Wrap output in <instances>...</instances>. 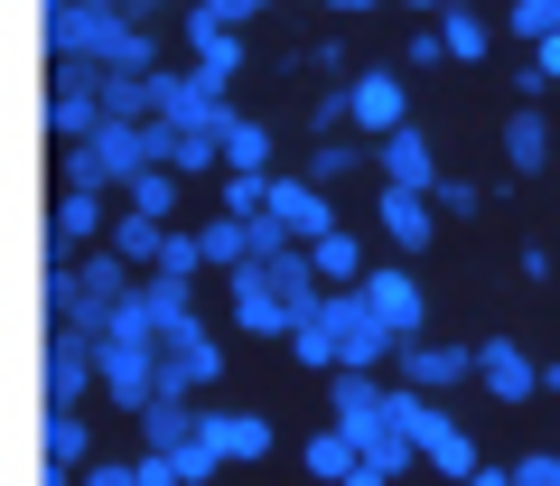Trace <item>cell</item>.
Returning <instances> with one entry per match:
<instances>
[{
    "label": "cell",
    "instance_id": "obj_24",
    "mask_svg": "<svg viewBox=\"0 0 560 486\" xmlns=\"http://www.w3.org/2000/svg\"><path fill=\"white\" fill-rule=\"evenodd\" d=\"M308 263H318V281H327V290H364V253L346 243V224H337V234H318V243H308Z\"/></svg>",
    "mask_w": 560,
    "mask_h": 486
},
{
    "label": "cell",
    "instance_id": "obj_44",
    "mask_svg": "<svg viewBox=\"0 0 560 486\" xmlns=\"http://www.w3.org/2000/svg\"><path fill=\"white\" fill-rule=\"evenodd\" d=\"M327 10H374V0H327Z\"/></svg>",
    "mask_w": 560,
    "mask_h": 486
},
{
    "label": "cell",
    "instance_id": "obj_30",
    "mask_svg": "<svg viewBox=\"0 0 560 486\" xmlns=\"http://www.w3.org/2000/svg\"><path fill=\"white\" fill-rule=\"evenodd\" d=\"M224 169H271V131L261 121H234L224 131Z\"/></svg>",
    "mask_w": 560,
    "mask_h": 486
},
{
    "label": "cell",
    "instance_id": "obj_32",
    "mask_svg": "<svg viewBox=\"0 0 560 486\" xmlns=\"http://www.w3.org/2000/svg\"><path fill=\"white\" fill-rule=\"evenodd\" d=\"M290 356H300V364H318V374H337V327H327V319H308L300 337H290Z\"/></svg>",
    "mask_w": 560,
    "mask_h": 486
},
{
    "label": "cell",
    "instance_id": "obj_1",
    "mask_svg": "<svg viewBox=\"0 0 560 486\" xmlns=\"http://www.w3.org/2000/svg\"><path fill=\"white\" fill-rule=\"evenodd\" d=\"M150 84H160V121H178L187 141H224V131L243 121L234 103H224V84H215V76H197V66H160Z\"/></svg>",
    "mask_w": 560,
    "mask_h": 486
},
{
    "label": "cell",
    "instance_id": "obj_20",
    "mask_svg": "<svg viewBox=\"0 0 560 486\" xmlns=\"http://www.w3.org/2000/svg\"><path fill=\"white\" fill-rule=\"evenodd\" d=\"M197 243H206V271H243V263H261V243H253V224H243V216H206Z\"/></svg>",
    "mask_w": 560,
    "mask_h": 486
},
{
    "label": "cell",
    "instance_id": "obj_17",
    "mask_svg": "<svg viewBox=\"0 0 560 486\" xmlns=\"http://www.w3.org/2000/svg\"><path fill=\"white\" fill-rule=\"evenodd\" d=\"M187 57H197V76L234 84V76H243V28H224V20H206V10H187Z\"/></svg>",
    "mask_w": 560,
    "mask_h": 486
},
{
    "label": "cell",
    "instance_id": "obj_26",
    "mask_svg": "<svg viewBox=\"0 0 560 486\" xmlns=\"http://www.w3.org/2000/svg\"><path fill=\"white\" fill-rule=\"evenodd\" d=\"M187 290H197V281H168V271H140V300H150L160 337H168V327H187V319H197V300H187Z\"/></svg>",
    "mask_w": 560,
    "mask_h": 486
},
{
    "label": "cell",
    "instance_id": "obj_43",
    "mask_svg": "<svg viewBox=\"0 0 560 486\" xmlns=\"http://www.w3.org/2000/svg\"><path fill=\"white\" fill-rule=\"evenodd\" d=\"M401 10H430V20H440V10H448V0H401Z\"/></svg>",
    "mask_w": 560,
    "mask_h": 486
},
{
    "label": "cell",
    "instance_id": "obj_29",
    "mask_svg": "<svg viewBox=\"0 0 560 486\" xmlns=\"http://www.w3.org/2000/svg\"><path fill=\"white\" fill-rule=\"evenodd\" d=\"M84 449H94V440H84V412H47V459L84 467Z\"/></svg>",
    "mask_w": 560,
    "mask_h": 486
},
{
    "label": "cell",
    "instance_id": "obj_38",
    "mask_svg": "<svg viewBox=\"0 0 560 486\" xmlns=\"http://www.w3.org/2000/svg\"><path fill=\"white\" fill-rule=\"evenodd\" d=\"M84 486H140V459L131 467H84Z\"/></svg>",
    "mask_w": 560,
    "mask_h": 486
},
{
    "label": "cell",
    "instance_id": "obj_33",
    "mask_svg": "<svg viewBox=\"0 0 560 486\" xmlns=\"http://www.w3.org/2000/svg\"><path fill=\"white\" fill-rule=\"evenodd\" d=\"M514 38H560V0H514Z\"/></svg>",
    "mask_w": 560,
    "mask_h": 486
},
{
    "label": "cell",
    "instance_id": "obj_28",
    "mask_svg": "<svg viewBox=\"0 0 560 486\" xmlns=\"http://www.w3.org/2000/svg\"><path fill=\"white\" fill-rule=\"evenodd\" d=\"M355 169H364V141H318V150H308V169H300V178L337 187V178H355Z\"/></svg>",
    "mask_w": 560,
    "mask_h": 486
},
{
    "label": "cell",
    "instance_id": "obj_9",
    "mask_svg": "<svg viewBox=\"0 0 560 486\" xmlns=\"http://www.w3.org/2000/svg\"><path fill=\"white\" fill-rule=\"evenodd\" d=\"M346 94H355V131H364V141H393L401 121H411V94H401L393 66H374V76H346Z\"/></svg>",
    "mask_w": 560,
    "mask_h": 486
},
{
    "label": "cell",
    "instance_id": "obj_15",
    "mask_svg": "<svg viewBox=\"0 0 560 486\" xmlns=\"http://www.w3.org/2000/svg\"><path fill=\"white\" fill-rule=\"evenodd\" d=\"M477 374H486V393H495V403H533V393H541V364L523 356L514 337H486V346H477Z\"/></svg>",
    "mask_w": 560,
    "mask_h": 486
},
{
    "label": "cell",
    "instance_id": "obj_22",
    "mask_svg": "<svg viewBox=\"0 0 560 486\" xmlns=\"http://www.w3.org/2000/svg\"><path fill=\"white\" fill-rule=\"evenodd\" d=\"M113 253H121L131 271H160V253H168V224H160V216H131V206H121V216H113Z\"/></svg>",
    "mask_w": 560,
    "mask_h": 486
},
{
    "label": "cell",
    "instance_id": "obj_10",
    "mask_svg": "<svg viewBox=\"0 0 560 486\" xmlns=\"http://www.w3.org/2000/svg\"><path fill=\"white\" fill-rule=\"evenodd\" d=\"M364 300H374V319L393 327V337H420V327H430V300H420L411 263H383V271H364Z\"/></svg>",
    "mask_w": 560,
    "mask_h": 486
},
{
    "label": "cell",
    "instance_id": "obj_40",
    "mask_svg": "<svg viewBox=\"0 0 560 486\" xmlns=\"http://www.w3.org/2000/svg\"><path fill=\"white\" fill-rule=\"evenodd\" d=\"M467 486H514V467H477V477H467Z\"/></svg>",
    "mask_w": 560,
    "mask_h": 486
},
{
    "label": "cell",
    "instance_id": "obj_35",
    "mask_svg": "<svg viewBox=\"0 0 560 486\" xmlns=\"http://www.w3.org/2000/svg\"><path fill=\"white\" fill-rule=\"evenodd\" d=\"M430 197H440V216H477V206H486V187H477V178H440Z\"/></svg>",
    "mask_w": 560,
    "mask_h": 486
},
{
    "label": "cell",
    "instance_id": "obj_16",
    "mask_svg": "<svg viewBox=\"0 0 560 486\" xmlns=\"http://www.w3.org/2000/svg\"><path fill=\"white\" fill-rule=\"evenodd\" d=\"M47 234H57V263H84V243L103 234V197H94V187H57V216H47Z\"/></svg>",
    "mask_w": 560,
    "mask_h": 486
},
{
    "label": "cell",
    "instance_id": "obj_36",
    "mask_svg": "<svg viewBox=\"0 0 560 486\" xmlns=\"http://www.w3.org/2000/svg\"><path fill=\"white\" fill-rule=\"evenodd\" d=\"M206 20H224V28H243V20H261V10H271V0H197Z\"/></svg>",
    "mask_w": 560,
    "mask_h": 486
},
{
    "label": "cell",
    "instance_id": "obj_7",
    "mask_svg": "<svg viewBox=\"0 0 560 486\" xmlns=\"http://www.w3.org/2000/svg\"><path fill=\"white\" fill-rule=\"evenodd\" d=\"M327 403H337V430H346L355 449H383V440H393V393H383L374 374H346V364H337Z\"/></svg>",
    "mask_w": 560,
    "mask_h": 486
},
{
    "label": "cell",
    "instance_id": "obj_2",
    "mask_svg": "<svg viewBox=\"0 0 560 486\" xmlns=\"http://www.w3.org/2000/svg\"><path fill=\"white\" fill-rule=\"evenodd\" d=\"M121 38H131V10H113V0H47V47H57V57L113 66Z\"/></svg>",
    "mask_w": 560,
    "mask_h": 486
},
{
    "label": "cell",
    "instance_id": "obj_13",
    "mask_svg": "<svg viewBox=\"0 0 560 486\" xmlns=\"http://www.w3.org/2000/svg\"><path fill=\"white\" fill-rule=\"evenodd\" d=\"M271 224L300 234V243H318V234H337V206H327L318 178H271Z\"/></svg>",
    "mask_w": 560,
    "mask_h": 486
},
{
    "label": "cell",
    "instance_id": "obj_6",
    "mask_svg": "<svg viewBox=\"0 0 560 486\" xmlns=\"http://www.w3.org/2000/svg\"><path fill=\"white\" fill-rule=\"evenodd\" d=\"M84 393H103V364L84 327H47V412H75Z\"/></svg>",
    "mask_w": 560,
    "mask_h": 486
},
{
    "label": "cell",
    "instance_id": "obj_39",
    "mask_svg": "<svg viewBox=\"0 0 560 486\" xmlns=\"http://www.w3.org/2000/svg\"><path fill=\"white\" fill-rule=\"evenodd\" d=\"M533 66H541L551 84H560V38H541V47H533Z\"/></svg>",
    "mask_w": 560,
    "mask_h": 486
},
{
    "label": "cell",
    "instance_id": "obj_41",
    "mask_svg": "<svg viewBox=\"0 0 560 486\" xmlns=\"http://www.w3.org/2000/svg\"><path fill=\"white\" fill-rule=\"evenodd\" d=\"M346 486H393V477H383V467H355V477H346Z\"/></svg>",
    "mask_w": 560,
    "mask_h": 486
},
{
    "label": "cell",
    "instance_id": "obj_34",
    "mask_svg": "<svg viewBox=\"0 0 560 486\" xmlns=\"http://www.w3.org/2000/svg\"><path fill=\"white\" fill-rule=\"evenodd\" d=\"M140 486H187V459L178 449H140Z\"/></svg>",
    "mask_w": 560,
    "mask_h": 486
},
{
    "label": "cell",
    "instance_id": "obj_12",
    "mask_svg": "<svg viewBox=\"0 0 560 486\" xmlns=\"http://www.w3.org/2000/svg\"><path fill=\"white\" fill-rule=\"evenodd\" d=\"M374 169H383V187H420V197L448 178V169L430 160V131H420V121H401L393 141H374Z\"/></svg>",
    "mask_w": 560,
    "mask_h": 486
},
{
    "label": "cell",
    "instance_id": "obj_27",
    "mask_svg": "<svg viewBox=\"0 0 560 486\" xmlns=\"http://www.w3.org/2000/svg\"><path fill=\"white\" fill-rule=\"evenodd\" d=\"M364 467V449L346 440V430H318V440H308V477H327V486H346Z\"/></svg>",
    "mask_w": 560,
    "mask_h": 486
},
{
    "label": "cell",
    "instance_id": "obj_3",
    "mask_svg": "<svg viewBox=\"0 0 560 486\" xmlns=\"http://www.w3.org/2000/svg\"><path fill=\"white\" fill-rule=\"evenodd\" d=\"M318 319L337 327V364H346V374H374L383 356H401V337L374 319V300H364V290H327V309H318Z\"/></svg>",
    "mask_w": 560,
    "mask_h": 486
},
{
    "label": "cell",
    "instance_id": "obj_5",
    "mask_svg": "<svg viewBox=\"0 0 560 486\" xmlns=\"http://www.w3.org/2000/svg\"><path fill=\"white\" fill-rule=\"evenodd\" d=\"M94 364H103V393H113L121 412H150V403H160V337H103Z\"/></svg>",
    "mask_w": 560,
    "mask_h": 486
},
{
    "label": "cell",
    "instance_id": "obj_11",
    "mask_svg": "<svg viewBox=\"0 0 560 486\" xmlns=\"http://www.w3.org/2000/svg\"><path fill=\"white\" fill-rule=\"evenodd\" d=\"M477 374V346H440V337H401V384L411 393H448Z\"/></svg>",
    "mask_w": 560,
    "mask_h": 486
},
{
    "label": "cell",
    "instance_id": "obj_19",
    "mask_svg": "<svg viewBox=\"0 0 560 486\" xmlns=\"http://www.w3.org/2000/svg\"><path fill=\"white\" fill-rule=\"evenodd\" d=\"M131 421H140V449H187L197 440V403H187V393H160V403L131 412Z\"/></svg>",
    "mask_w": 560,
    "mask_h": 486
},
{
    "label": "cell",
    "instance_id": "obj_21",
    "mask_svg": "<svg viewBox=\"0 0 560 486\" xmlns=\"http://www.w3.org/2000/svg\"><path fill=\"white\" fill-rule=\"evenodd\" d=\"M504 169H551V121H541V103H514V121H504Z\"/></svg>",
    "mask_w": 560,
    "mask_h": 486
},
{
    "label": "cell",
    "instance_id": "obj_14",
    "mask_svg": "<svg viewBox=\"0 0 560 486\" xmlns=\"http://www.w3.org/2000/svg\"><path fill=\"white\" fill-rule=\"evenodd\" d=\"M234 281V327H253V337H300V319L280 309V290L261 281V263H243V271H224Z\"/></svg>",
    "mask_w": 560,
    "mask_h": 486
},
{
    "label": "cell",
    "instance_id": "obj_42",
    "mask_svg": "<svg viewBox=\"0 0 560 486\" xmlns=\"http://www.w3.org/2000/svg\"><path fill=\"white\" fill-rule=\"evenodd\" d=\"M113 10H131V20H150V10H160V0H113Z\"/></svg>",
    "mask_w": 560,
    "mask_h": 486
},
{
    "label": "cell",
    "instance_id": "obj_37",
    "mask_svg": "<svg viewBox=\"0 0 560 486\" xmlns=\"http://www.w3.org/2000/svg\"><path fill=\"white\" fill-rule=\"evenodd\" d=\"M514 486H560V449H541V459H514Z\"/></svg>",
    "mask_w": 560,
    "mask_h": 486
},
{
    "label": "cell",
    "instance_id": "obj_4",
    "mask_svg": "<svg viewBox=\"0 0 560 486\" xmlns=\"http://www.w3.org/2000/svg\"><path fill=\"white\" fill-rule=\"evenodd\" d=\"M215 384H224V346L206 337V319L168 327L160 337V393H187V403H197V393H215Z\"/></svg>",
    "mask_w": 560,
    "mask_h": 486
},
{
    "label": "cell",
    "instance_id": "obj_23",
    "mask_svg": "<svg viewBox=\"0 0 560 486\" xmlns=\"http://www.w3.org/2000/svg\"><path fill=\"white\" fill-rule=\"evenodd\" d=\"M103 113H113V121H160V84H150V76H113V66H103Z\"/></svg>",
    "mask_w": 560,
    "mask_h": 486
},
{
    "label": "cell",
    "instance_id": "obj_25",
    "mask_svg": "<svg viewBox=\"0 0 560 486\" xmlns=\"http://www.w3.org/2000/svg\"><path fill=\"white\" fill-rule=\"evenodd\" d=\"M178 197H187V178H178V169H150V178H131V187H121V206H131V216H178Z\"/></svg>",
    "mask_w": 560,
    "mask_h": 486
},
{
    "label": "cell",
    "instance_id": "obj_8",
    "mask_svg": "<svg viewBox=\"0 0 560 486\" xmlns=\"http://www.w3.org/2000/svg\"><path fill=\"white\" fill-rule=\"evenodd\" d=\"M197 440H206V449H224V467H253V459H271V421H261V412L197 403Z\"/></svg>",
    "mask_w": 560,
    "mask_h": 486
},
{
    "label": "cell",
    "instance_id": "obj_31",
    "mask_svg": "<svg viewBox=\"0 0 560 486\" xmlns=\"http://www.w3.org/2000/svg\"><path fill=\"white\" fill-rule=\"evenodd\" d=\"M440 38L448 57H486V10H440Z\"/></svg>",
    "mask_w": 560,
    "mask_h": 486
},
{
    "label": "cell",
    "instance_id": "obj_18",
    "mask_svg": "<svg viewBox=\"0 0 560 486\" xmlns=\"http://www.w3.org/2000/svg\"><path fill=\"white\" fill-rule=\"evenodd\" d=\"M383 234H393L401 253H420V243L440 234V197H420V187H383Z\"/></svg>",
    "mask_w": 560,
    "mask_h": 486
}]
</instances>
